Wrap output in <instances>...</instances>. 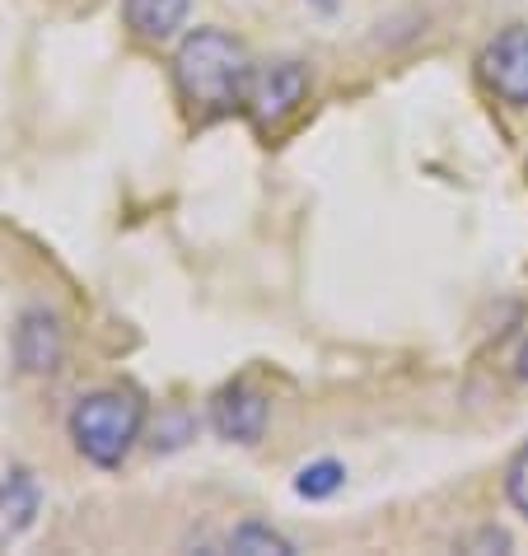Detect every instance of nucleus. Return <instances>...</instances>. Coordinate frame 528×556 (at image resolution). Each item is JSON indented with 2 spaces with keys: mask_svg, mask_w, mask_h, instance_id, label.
Listing matches in <instances>:
<instances>
[{
  "mask_svg": "<svg viewBox=\"0 0 528 556\" xmlns=\"http://www.w3.org/2000/svg\"><path fill=\"white\" fill-rule=\"evenodd\" d=\"M505 496H510V505H515L519 515H528V444L510 458V468H505Z\"/></svg>",
  "mask_w": 528,
  "mask_h": 556,
  "instance_id": "11",
  "label": "nucleus"
},
{
  "mask_svg": "<svg viewBox=\"0 0 528 556\" xmlns=\"http://www.w3.org/2000/svg\"><path fill=\"white\" fill-rule=\"evenodd\" d=\"M341 463H332V458H323V463H314V468H304L300 472V482H294V491H300L304 501H323V496H332V491L341 486Z\"/></svg>",
  "mask_w": 528,
  "mask_h": 556,
  "instance_id": "10",
  "label": "nucleus"
},
{
  "mask_svg": "<svg viewBox=\"0 0 528 556\" xmlns=\"http://www.w3.org/2000/svg\"><path fill=\"white\" fill-rule=\"evenodd\" d=\"M524 375H528V351H524Z\"/></svg>",
  "mask_w": 528,
  "mask_h": 556,
  "instance_id": "12",
  "label": "nucleus"
},
{
  "mask_svg": "<svg viewBox=\"0 0 528 556\" xmlns=\"http://www.w3.org/2000/svg\"><path fill=\"white\" fill-rule=\"evenodd\" d=\"M211 421L225 440L253 444L262 430H267V397H262L257 389H248V383H235V389H225L221 397H215Z\"/></svg>",
  "mask_w": 528,
  "mask_h": 556,
  "instance_id": "5",
  "label": "nucleus"
},
{
  "mask_svg": "<svg viewBox=\"0 0 528 556\" xmlns=\"http://www.w3.org/2000/svg\"><path fill=\"white\" fill-rule=\"evenodd\" d=\"M136 435H141V403H136V393L103 389V393L80 397L71 412L75 450L89 463H99V468H117L131 454Z\"/></svg>",
  "mask_w": 528,
  "mask_h": 556,
  "instance_id": "2",
  "label": "nucleus"
},
{
  "mask_svg": "<svg viewBox=\"0 0 528 556\" xmlns=\"http://www.w3.org/2000/svg\"><path fill=\"white\" fill-rule=\"evenodd\" d=\"M304 66L294 61H272V66L253 71V85H248V113L257 122H281L286 113H294V103L304 99Z\"/></svg>",
  "mask_w": 528,
  "mask_h": 556,
  "instance_id": "4",
  "label": "nucleus"
},
{
  "mask_svg": "<svg viewBox=\"0 0 528 556\" xmlns=\"http://www.w3.org/2000/svg\"><path fill=\"white\" fill-rule=\"evenodd\" d=\"M253 61L248 48L225 34V28H197V34L183 38V48L174 56V75L178 89L192 108H206V113H225L248 99V85H253Z\"/></svg>",
  "mask_w": 528,
  "mask_h": 556,
  "instance_id": "1",
  "label": "nucleus"
},
{
  "mask_svg": "<svg viewBox=\"0 0 528 556\" xmlns=\"http://www.w3.org/2000/svg\"><path fill=\"white\" fill-rule=\"evenodd\" d=\"M38 515V482L28 472H10L0 482V547H10Z\"/></svg>",
  "mask_w": 528,
  "mask_h": 556,
  "instance_id": "8",
  "label": "nucleus"
},
{
  "mask_svg": "<svg viewBox=\"0 0 528 556\" xmlns=\"http://www.w3.org/2000/svg\"><path fill=\"white\" fill-rule=\"evenodd\" d=\"M14 355H20V365L34 369V375H52L56 361H61V328H56V318L28 314L20 323V337H14Z\"/></svg>",
  "mask_w": 528,
  "mask_h": 556,
  "instance_id": "6",
  "label": "nucleus"
},
{
  "mask_svg": "<svg viewBox=\"0 0 528 556\" xmlns=\"http://www.w3.org/2000/svg\"><path fill=\"white\" fill-rule=\"evenodd\" d=\"M192 0H122L127 28L146 42H164L168 34H178V24L188 20Z\"/></svg>",
  "mask_w": 528,
  "mask_h": 556,
  "instance_id": "7",
  "label": "nucleus"
},
{
  "mask_svg": "<svg viewBox=\"0 0 528 556\" xmlns=\"http://www.w3.org/2000/svg\"><path fill=\"white\" fill-rule=\"evenodd\" d=\"M225 552H248V556H290V538H281L267 523H239L235 533L225 538Z\"/></svg>",
  "mask_w": 528,
  "mask_h": 556,
  "instance_id": "9",
  "label": "nucleus"
},
{
  "mask_svg": "<svg viewBox=\"0 0 528 556\" xmlns=\"http://www.w3.org/2000/svg\"><path fill=\"white\" fill-rule=\"evenodd\" d=\"M477 66L495 99L528 108V24H510L505 34H495Z\"/></svg>",
  "mask_w": 528,
  "mask_h": 556,
  "instance_id": "3",
  "label": "nucleus"
}]
</instances>
